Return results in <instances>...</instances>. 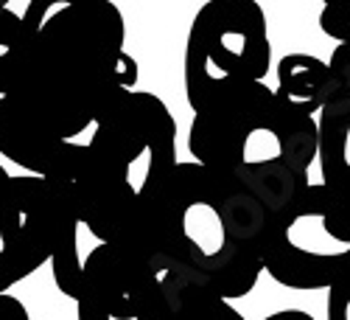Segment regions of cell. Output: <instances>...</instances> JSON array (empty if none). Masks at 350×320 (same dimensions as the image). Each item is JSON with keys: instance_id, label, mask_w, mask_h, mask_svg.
Instances as JSON below:
<instances>
[{"instance_id": "obj_5", "label": "cell", "mask_w": 350, "mask_h": 320, "mask_svg": "<svg viewBox=\"0 0 350 320\" xmlns=\"http://www.w3.org/2000/svg\"><path fill=\"white\" fill-rule=\"evenodd\" d=\"M269 68L272 42L258 0H208L193 14L183 53L185 99L193 112L264 82Z\"/></svg>"}, {"instance_id": "obj_2", "label": "cell", "mask_w": 350, "mask_h": 320, "mask_svg": "<svg viewBox=\"0 0 350 320\" xmlns=\"http://www.w3.org/2000/svg\"><path fill=\"white\" fill-rule=\"evenodd\" d=\"M177 163V121L168 104L149 90H126L104 110L76 160L56 174L70 177L96 245L152 258L157 208Z\"/></svg>"}, {"instance_id": "obj_4", "label": "cell", "mask_w": 350, "mask_h": 320, "mask_svg": "<svg viewBox=\"0 0 350 320\" xmlns=\"http://www.w3.org/2000/svg\"><path fill=\"white\" fill-rule=\"evenodd\" d=\"M188 152L196 163L244 183L278 217L311 186L319 124L291 115L275 87L258 82L193 112Z\"/></svg>"}, {"instance_id": "obj_17", "label": "cell", "mask_w": 350, "mask_h": 320, "mask_svg": "<svg viewBox=\"0 0 350 320\" xmlns=\"http://www.w3.org/2000/svg\"><path fill=\"white\" fill-rule=\"evenodd\" d=\"M323 9H350V0H323Z\"/></svg>"}, {"instance_id": "obj_18", "label": "cell", "mask_w": 350, "mask_h": 320, "mask_svg": "<svg viewBox=\"0 0 350 320\" xmlns=\"http://www.w3.org/2000/svg\"><path fill=\"white\" fill-rule=\"evenodd\" d=\"M9 3H12V0H0V9H6Z\"/></svg>"}, {"instance_id": "obj_13", "label": "cell", "mask_w": 350, "mask_h": 320, "mask_svg": "<svg viewBox=\"0 0 350 320\" xmlns=\"http://www.w3.org/2000/svg\"><path fill=\"white\" fill-rule=\"evenodd\" d=\"M319 28L339 45H350V9H323Z\"/></svg>"}, {"instance_id": "obj_10", "label": "cell", "mask_w": 350, "mask_h": 320, "mask_svg": "<svg viewBox=\"0 0 350 320\" xmlns=\"http://www.w3.org/2000/svg\"><path fill=\"white\" fill-rule=\"evenodd\" d=\"M339 79L331 62L317 60L311 53H286L278 62V101L300 119H319L323 107L336 96Z\"/></svg>"}, {"instance_id": "obj_15", "label": "cell", "mask_w": 350, "mask_h": 320, "mask_svg": "<svg viewBox=\"0 0 350 320\" xmlns=\"http://www.w3.org/2000/svg\"><path fill=\"white\" fill-rule=\"evenodd\" d=\"M0 320H31V315H28L20 298L6 293V295H0Z\"/></svg>"}, {"instance_id": "obj_14", "label": "cell", "mask_w": 350, "mask_h": 320, "mask_svg": "<svg viewBox=\"0 0 350 320\" xmlns=\"http://www.w3.org/2000/svg\"><path fill=\"white\" fill-rule=\"evenodd\" d=\"M325 317L328 320H350V273L328 289Z\"/></svg>"}, {"instance_id": "obj_9", "label": "cell", "mask_w": 350, "mask_h": 320, "mask_svg": "<svg viewBox=\"0 0 350 320\" xmlns=\"http://www.w3.org/2000/svg\"><path fill=\"white\" fill-rule=\"evenodd\" d=\"M331 71L339 79L336 96L319 112V183L334 208L350 222V45H336Z\"/></svg>"}, {"instance_id": "obj_6", "label": "cell", "mask_w": 350, "mask_h": 320, "mask_svg": "<svg viewBox=\"0 0 350 320\" xmlns=\"http://www.w3.org/2000/svg\"><path fill=\"white\" fill-rule=\"evenodd\" d=\"M264 270L297 293H328L350 273V222L334 208L323 183H311L272 217Z\"/></svg>"}, {"instance_id": "obj_16", "label": "cell", "mask_w": 350, "mask_h": 320, "mask_svg": "<svg viewBox=\"0 0 350 320\" xmlns=\"http://www.w3.org/2000/svg\"><path fill=\"white\" fill-rule=\"evenodd\" d=\"M264 320H317V317L308 315V312H303V309H280L275 315H267Z\"/></svg>"}, {"instance_id": "obj_11", "label": "cell", "mask_w": 350, "mask_h": 320, "mask_svg": "<svg viewBox=\"0 0 350 320\" xmlns=\"http://www.w3.org/2000/svg\"><path fill=\"white\" fill-rule=\"evenodd\" d=\"M160 275L171 306V320H247L232 306V301L221 298L211 286L165 267H160Z\"/></svg>"}, {"instance_id": "obj_8", "label": "cell", "mask_w": 350, "mask_h": 320, "mask_svg": "<svg viewBox=\"0 0 350 320\" xmlns=\"http://www.w3.org/2000/svg\"><path fill=\"white\" fill-rule=\"evenodd\" d=\"M56 245L51 183L0 166V295L51 264Z\"/></svg>"}, {"instance_id": "obj_12", "label": "cell", "mask_w": 350, "mask_h": 320, "mask_svg": "<svg viewBox=\"0 0 350 320\" xmlns=\"http://www.w3.org/2000/svg\"><path fill=\"white\" fill-rule=\"evenodd\" d=\"M28 42H31V32H28L23 14L12 9H0V96L12 93Z\"/></svg>"}, {"instance_id": "obj_1", "label": "cell", "mask_w": 350, "mask_h": 320, "mask_svg": "<svg viewBox=\"0 0 350 320\" xmlns=\"http://www.w3.org/2000/svg\"><path fill=\"white\" fill-rule=\"evenodd\" d=\"M31 32L12 93L0 96V155L37 177L62 171L104 110L137 90L126 20L112 0H28Z\"/></svg>"}, {"instance_id": "obj_7", "label": "cell", "mask_w": 350, "mask_h": 320, "mask_svg": "<svg viewBox=\"0 0 350 320\" xmlns=\"http://www.w3.org/2000/svg\"><path fill=\"white\" fill-rule=\"evenodd\" d=\"M76 320H171L154 258L115 245H96L84 261Z\"/></svg>"}, {"instance_id": "obj_3", "label": "cell", "mask_w": 350, "mask_h": 320, "mask_svg": "<svg viewBox=\"0 0 350 320\" xmlns=\"http://www.w3.org/2000/svg\"><path fill=\"white\" fill-rule=\"evenodd\" d=\"M269 225V208L244 183L196 160L177 163L157 208L152 258L239 301L267 273Z\"/></svg>"}]
</instances>
